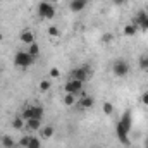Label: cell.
<instances>
[{
  "label": "cell",
  "mask_w": 148,
  "mask_h": 148,
  "mask_svg": "<svg viewBox=\"0 0 148 148\" xmlns=\"http://www.w3.org/2000/svg\"><path fill=\"white\" fill-rule=\"evenodd\" d=\"M35 60H36V59H35L28 50H26V52H24V50H19V52L14 55V64H16L17 67H29V66L35 64Z\"/></svg>",
  "instance_id": "6da1fadb"
},
{
  "label": "cell",
  "mask_w": 148,
  "mask_h": 148,
  "mask_svg": "<svg viewBox=\"0 0 148 148\" xmlns=\"http://www.w3.org/2000/svg\"><path fill=\"white\" fill-rule=\"evenodd\" d=\"M91 76H93V69H91L88 64H84V66H81V67H76V69L71 71V79H77V81H81V83L91 79Z\"/></svg>",
  "instance_id": "7a4b0ae2"
},
{
  "label": "cell",
  "mask_w": 148,
  "mask_h": 148,
  "mask_svg": "<svg viewBox=\"0 0 148 148\" xmlns=\"http://www.w3.org/2000/svg\"><path fill=\"white\" fill-rule=\"evenodd\" d=\"M131 71V67H129V64L124 60V59H117V60H114V64H112V73L115 77H126L127 74Z\"/></svg>",
  "instance_id": "3957f363"
},
{
  "label": "cell",
  "mask_w": 148,
  "mask_h": 148,
  "mask_svg": "<svg viewBox=\"0 0 148 148\" xmlns=\"http://www.w3.org/2000/svg\"><path fill=\"white\" fill-rule=\"evenodd\" d=\"M38 16H40L41 19H52V17L55 16V7H53L50 2L43 0V2L38 3Z\"/></svg>",
  "instance_id": "277c9868"
},
{
  "label": "cell",
  "mask_w": 148,
  "mask_h": 148,
  "mask_svg": "<svg viewBox=\"0 0 148 148\" xmlns=\"http://www.w3.org/2000/svg\"><path fill=\"white\" fill-rule=\"evenodd\" d=\"M21 117H23L24 121H28V119H41V117H43V107H40V105L28 107V109L23 110Z\"/></svg>",
  "instance_id": "5b68a950"
},
{
  "label": "cell",
  "mask_w": 148,
  "mask_h": 148,
  "mask_svg": "<svg viewBox=\"0 0 148 148\" xmlns=\"http://www.w3.org/2000/svg\"><path fill=\"white\" fill-rule=\"evenodd\" d=\"M64 90H66V93L77 95V93L83 90V83H81V81H77V79H69V81L64 84Z\"/></svg>",
  "instance_id": "8992f818"
},
{
  "label": "cell",
  "mask_w": 148,
  "mask_h": 148,
  "mask_svg": "<svg viewBox=\"0 0 148 148\" xmlns=\"http://www.w3.org/2000/svg\"><path fill=\"white\" fill-rule=\"evenodd\" d=\"M115 134H117V138L122 145H129V131H126L121 122L115 124Z\"/></svg>",
  "instance_id": "52a82bcc"
},
{
  "label": "cell",
  "mask_w": 148,
  "mask_h": 148,
  "mask_svg": "<svg viewBox=\"0 0 148 148\" xmlns=\"http://www.w3.org/2000/svg\"><path fill=\"white\" fill-rule=\"evenodd\" d=\"M19 40H21V43H24V45H31V43H35V41H36L35 33H33L31 29H24V31L19 35Z\"/></svg>",
  "instance_id": "ba28073f"
},
{
  "label": "cell",
  "mask_w": 148,
  "mask_h": 148,
  "mask_svg": "<svg viewBox=\"0 0 148 148\" xmlns=\"http://www.w3.org/2000/svg\"><path fill=\"white\" fill-rule=\"evenodd\" d=\"M24 129L26 131H40L41 129V119H28Z\"/></svg>",
  "instance_id": "9c48e42d"
},
{
  "label": "cell",
  "mask_w": 148,
  "mask_h": 148,
  "mask_svg": "<svg viewBox=\"0 0 148 148\" xmlns=\"http://www.w3.org/2000/svg\"><path fill=\"white\" fill-rule=\"evenodd\" d=\"M88 2H90V0H71L69 9H71L73 12H81V10L88 5Z\"/></svg>",
  "instance_id": "30bf717a"
},
{
  "label": "cell",
  "mask_w": 148,
  "mask_h": 148,
  "mask_svg": "<svg viewBox=\"0 0 148 148\" xmlns=\"http://www.w3.org/2000/svg\"><path fill=\"white\" fill-rule=\"evenodd\" d=\"M119 122L122 124V127H124L126 131H131V124H133V121H131V112H127V110L124 112Z\"/></svg>",
  "instance_id": "8fae6325"
},
{
  "label": "cell",
  "mask_w": 148,
  "mask_h": 148,
  "mask_svg": "<svg viewBox=\"0 0 148 148\" xmlns=\"http://www.w3.org/2000/svg\"><path fill=\"white\" fill-rule=\"evenodd\" d=\"M148 14L145 12V10H140L136 16H134V21H133V24H136L138 28H143V24H145V21H147Z\"/></svg>",
  "instance_id": "7c38bea8"
},
{
  "label": "cell",
  "mask_w": 148,
  "mask_h": 148,
  "mask_svg": "<svg viewBox=\"0 0 148 148\" xmlns=\"http://www.w3.org/2000/svg\"><path fill=\"white\" fill-rule=\"evenodd\" d=\"M53 131H55V129H53V126H50V124H48V126H41L40 134H41V138H43V140H50V138L53 136Z\"/></svg>",
  "instance_id": "4fadbf2b"
},
{
  "label": "cell",
  "mask_w": 148,
  "mask_h": 148,
  "mask_svg": "<svg viewBox=\"0 0 148 148\" xmlns=\"http://www.w3.org/2000/svg\"><path fill=\"white\" fill-rule=\"evenodd\" d=\"M77 103H79V107H81V109H90V107H93L95 100H93V97H83Z\"/></svg>",
  "instance_id": "5bb4252c"
},
{
  "label": "cell",
  "mask_w": 148,
  "mask_h": 148,
  "mask_svg": "<svg viewBox=\"0 0 148 148\" xmlns=\"http://www.w3.org/2000/svg\"><path fill=\"white\" fill-rule=\"evenodd\" d=\"M24 119L21 117V115H16L14 117V121H12V127L14 129H17V131H24Z\"/></svg>",
  "instance_id": "9a60e30c"
},
{
  "label": "cell",
  "mask_w": 148,
  "mask_h": 148,
  "mask_svg": "<svg viewBox=\"0 0 148 148\" xmlns=\"http://www.w3.org/2000/svg\"><path fill=\"white\" fill-rule=\"evenodd\" d=\"M0 141H2V147L3 148H16V141H14L12 136H9V134H3Z\"/></svg>",
  "instance_id": "2e32d148"
},
{
  "label": "cell",
  "mask_w": 148,
  "mask_h": 148,
  "mask_svg": "<svg viewBox=\"0 0 148 148\" xmlns=\"http://www.w3.org/2000/svg\"><path fill=\"white\" fill-rule=\"evenodd\" d=\"M136 31H138V26L136 24H126L124 26V35L126 36H134Z\"/></svg>",
  "instance_id": "e0dca14e"
},
{
  "label": "cell",
  "mask_w": 148,
  "mask_h": 148,
  "mask_svg": "<svg viewBox=\"0 0 148 148\" xmlns=\"http://www.w3.org/2000/svg\"><path fill=\"white\" fill-rule=\"evenodd\" d=\"M76 102H77V100H76V95H73V93H66V97H64V105L73 107Z\"/></svg>",
  "instance_id": "ac0fdd59"
},
{
  "label": "cell",
  "mask_w": 148,
  "mask_h": 148,
  "mask_svg": "<svg viewBox=\"0 0 148 148\" xmlns=\"http://www.w3.org/2000/svg\"><path fill=\"white\" fill-rule=\"evenodd\" d=\"M28 52L36 59L38 55H40V45H38L36 41H35V43H31V45H28Z\"/></svg>",
  "instance_id": "d6986e66"
},
{
  "label": "cell",
  "mask_w": 148,
  "mask_h": 148,
  "mask_svg": "<svg viewBox=\"0 0 148 148\" xmlns=\"http://www.w3.org/2000/svg\"><path fill=\"white\" fill-rule=\"evenodd\" d=\"M26 148H41V140L36 138V136H31V138H29V143H28Z\"/></svg>",
  "instance_id": "ffe728a7"
},
{
  "label": "cell",
  "mask_w": 148,
  "mask_h": 148,
  "mask_svg": "<svg viewBox=\"0 0 148 148\" xmlns=\"http://www.w3.org/2000/svg\"><path fill=\"white\" fill-rule=\"evenodd\" d=\"M138 66H140V69H143V71H148V55H143V57H140V60H138Z\"/></svg>",
  "instance_id": "44dd1931"
},
{
  "label": "cell",
  "mask_w": 148,
  "mask_h": 148,
  "mask_svg": "<svg viewBox=\"0 0 148 148\" xmlns=\"http://www.w3.org/2000/svg\"><path fill=\"white\" fill-rule=\"evenodd\" d=\"M47 33L50 35L52 38H57V36H60V29L57 28V26H50L48 29H47Z\"/></svg>",
  "instance_id": "7402d4cb"
},
{
  "label": "cell",
  "mask_w": 148,
  "mask_h": 148,
  "mask_svg": "<svg viewBox=\"0 0 148 148\" xmlns=\"http://www.w3.org/2000/svg\"><path fill=\"white\" fill-rule=\"evenodd\" d=\"M50 86H52V83L50 81H47V79H43V81H40V91H48L50 90Z\"/></svg>",
  "instance_id": "603a6c76"
},
{
  "label": "cell",
  "mask_w": 148,
  "mask_h": 148,
  "mask_svg": "<svg viewBox=\"0 0 148 148\" xmlns=\"http://www.w3.org/2000/svg\"><path fill=\"white\" fill-rule=\"evenodd\" d=\"M29 138H31L29 134H26V136H23V138L19 140V147H21V148H26V147H28V143H29Z\"/></svg>",
  "instance_id": "cb8c5ba5"
},
{
  "label": "cell",
  "mask_w": 148,
  "mask_h": 148,
  "mask_svg": "<svg viewBox=\"0 0 148 148\" xmlns=\"http://www.w3.org/2000/svg\"><path fill=\"white\" fill-rule=\"evenodd\" d=\"M103 112H105L107 115H110L112 112H114V105H112L110 102H105V103H103Z\"/></svg>",
  "instance_id": "d4e9b609"
},
{
  "label": "cell",
  "mask_w": 148,
  "mask_h": 148,
  "mask_svg": "<svg viewBox=\"0 0 148 148\" xmlns=\"http://www.w3.org/2000/svg\"><path fill=\"white\" fill-rule=\"evenodd\" d=\"M50 76H52L53 79H55V77H60V69H59V67H52V69H50Z\"/></svg>",
  "instance_id": "484cf974"
},
{
  "label": "cell",
  "mask_w": 148,
  "mask_h": 148,
  "mask_svg": "<svg viewBox=\"0 0 148 148\" xmlns=\"http://www.w3.org/2000/svg\"><path fill=\"white\" fill-rule=\"evenodd\" d=\"M110 40H112V35H110V33H105V35L102 36V41H103V43H109Z\"/></svg>",
  "instance_id": "4316f807"
},
{
  "label": "cell",
  "mask_w": 148,
  "mask_h": 148,
  "mask_svg": "<svg viewBox=\"0 0 148 148\" xmlns=\"http://www.w3.org/2000/svg\"><path fill=\"white\" fill-rule=\"evenodd\" d=\"M141 102H143V103L148 107V91H145V93L141 95Z\"/></svg>",
  "instance_id": "83f0119b"
},
{
  "label": "cell",
  "mask_w": 148,
  "mask_h": 148,
  "mask_svg": "<svg viewBox=\"0 0 148 148\" xmlns=\"http://www.w3.org/2000/svg\"><path fill=\"white\" fill-rule=\"evenodd\" d=\"M112 2H114L115 5H124V3H126V0H112Z\"/></svg>",
  "instance_id": "f1b7e54d"
},
{
  "label": "cell",
  "mask_w": 148,
  "mask_h": 148,
  "mask_svg": "<svg viewBox=\"0 0 148 148\" xmlns=\"http://www.w3.org/2000/svg\"><path fill=\"white\" fill-rule=\"evenodd\" d=\"M141 29H143V31H148V17H147V21H145V24H143Z\"/></svg>",
  "instance_id": "f546056e"
},
{
  "label": "cell",
  "mask_w": 148,
  "mask_h": 148,
  "mask_svg": "<svg viewBox=\"0 0 148 148\" xmlns=\"http://www.w3.org/2000/svg\"><path fill=\"white\" fill-rule=\"evenodd\" d=\"M47 2H50V3H52V2H53V0H47Z\"/></svg>",
  "instance_id": "4dcf8cb0"
},
{
  "label": "cell",
  "mask_w": 148,
  "mask_h": 148,
  "mask_svg": "<svg viewBox=\"0 0 148 148\" xmlns=\"http://www.w3.org/2000/svg\"><path fill=\"white\" fill-rule=\"evenodd\" d=\"M0 74H2V67H0Z\"/></svg>",
  "instance_id": "1f68e13d"
},
{
  "label": "cell",
  "mask_w": 148,
  "mask_h": 148,
  "mask_svg": "<svg viewBox=\"0 0 148 148\" xmlns=\"http://www.w3.org/2000/svg\"><path fill=\"white\" fill-rule=\"evenodd\" d=\"M147 147H148V140H147Z\"/></svg>",
  "instance_id": "d6a6232c"
}]
</instances>
